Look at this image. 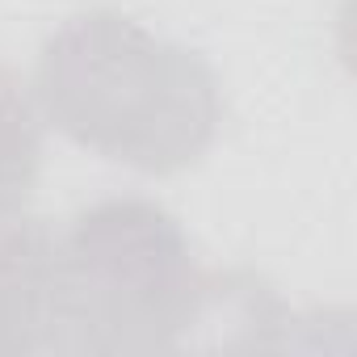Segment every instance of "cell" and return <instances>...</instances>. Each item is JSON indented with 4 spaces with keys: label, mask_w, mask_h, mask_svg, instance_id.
Segmentation results:
<instances>
[{
    "label": "cell",
    "mask_w": 357,
    "mask_h": 357,
    "mask_svg": "<svg viewBox=\"0 0 357 357\" xmlns=\"http://www.w3.org/2000/svg\"><path fill=\"white\" fill-rule=\"evenodd\" d=\"M43 122L22 76L0 63V223L17 219L38 185Z\"/></svg>",
    "instance_id": "277c9868"
},
{
    "label": "cell",
    "mask_w": 357,
    "mask_h": 357,
    "mask_svg": "<svg viewBox=\"0 0 357 357\" xmlns=\"http://www.w3.org/2000/svg\"><path fill=\"white\" fill-rule=\"evenodd\" d=\"M55 231L38 219L0 223V357L51 353Z\"/></svg>",
    "instance_id": "3957f363"
},
{
    "label": "cell",
    "mask_w": 357,
    "mask_h": 357,
    "mask_svg": "<svg viewBox=\"0 0 357 357\" xmlns=\"http://www.w3.org/2000/svg\"><path fill=\"white\" fill-rule=\"evenodd\" d=\"M223 278L147 198H105L55 231L51 353L130 357L181 349L219 307Z\"/></svg>",
    "instance_id": "7a4b0ae2"
},
{
    "label": "cell",
    "mask_w": 357,
    "mask_h": 357,
    "mask_svg": "<svg viewBox=\"0 0 357 357\" xmlns=\"http://www.w3.org/2000/svg\"><path fill=\"white\" fill-rule=\"evenodd\" d=\"M34 105L72 143L147 176L198 164L223 122L215 68L114 9H89L47 38Z\"/></svg>",
    "instance_id": "6da1fadb"
}]
</instances>
